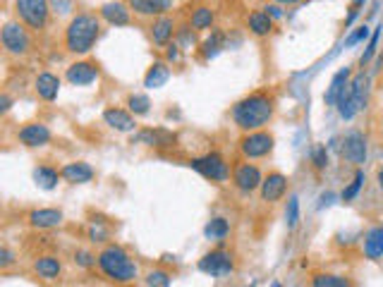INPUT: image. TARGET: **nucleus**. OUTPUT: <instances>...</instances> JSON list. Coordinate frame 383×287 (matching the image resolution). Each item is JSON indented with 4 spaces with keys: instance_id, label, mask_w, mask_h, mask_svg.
Here are the masks:
<instances>
[{
    "instance_id": "14",
    "label": "nucleus",
    "mask_w": 383,
    "mask_h": 287,
    "mask_svg": "<svg viewBox=\"0 0 383 287\" xmlns=\"http://www.w3.org/2000/svg\"><path fill=\"white\" fill-rule=\"evenodd\" d=\"M127 8L142 17H163L173 8V0H127Z\"/></svg>"
},
{
    "instance_id": "40",
    "label": "nucleus",
    "mask_w": 383,
    "mask_h": 287,
    "mask_svg": "<svg viewBox=\"0 0 383 287\" xmlns=\"http://www.w3.org/2000/svg\"><path fill=\"white\" fill-rule=\"evenodd\" d=\"M48 5H51V10L55 14H67L72 12V0H48Z\"/></svg>"
},
{
    "instance_id": "20",
    "label": "nucleus",
    "mask_w": 383,
    "mask_h": 287,
    "mask_svg": "<svg viewBox=\"0 0 383 287\" xmlns=\"http://www.w3.org/2000/svg\"><path fill=\"white\" fill-rule=\"evenodd\" d=\"M147 144V146H156V149H163V146H173L175 144V134L168 132V129H142L137 137L132 139V144Z\"/></svg>"
},
{
    "instance_id": "1",
    "label": "nucleus",
    "mask_w": 383,
    "mask_h": 287,
    "mask_svg": "<svg viewBox=\"0 0 383 287\" xmlns=\"http://www.w3.org/2000/svg\"><path fill=\"white\" fill-rule=\"evenodd\" d=\"M273 110H275L273 96L266 94V91H256V94H249L247 99L237 101L235 108H232V120L245 132H256V129L266 127L271 123Z\"/></svg>"
},
{
    "instance_id": "11",
    "label": "nucleus",
    "mask_w": 383,
    "mask_h": 287,
    "mask_svg": "<svg viewBox=\"0 0 383 287\" xmlns=\"http://www.w3.org/2000/svg\"><path fill=\"white\" fill-rule=\"evenodd\" d=\"M65 77L72 86H89L99 79V67H96V62H89V60L72 62V65L67 67Z\"/></svg>"
},
{
    "instance_id": "12",
    "label": "nucleus",
    "mask_w": 383,
    "mask_h": 287,
    "mask_svg": "<svg viewBox=\"0 0 383 287\" xmlns=\"http://www.w3.org/2000/svg\"><path fill=\"white\" fill-rule=\"evenodd\" d=\"M17 137H19V142L24 146H29V149H38V146H46L51 142V129L41 123H32V125H24Z\"/></svg>"
},
{
    "instance_id": "31",
    "label": "nucleus",
    "mask_w": 383,
    "mask_h": 287,
    "mask_svg": "<svg viewBox=\"0 0 383 287\" xmlns=\"http://www.w3.org/2000/svg\"><path fill=\"white\" fill-rule=\"evenodd\" d=\"M312 287H352L350 278L338 273H317L312 278Z\"/></svg>"
},
{
    "instance_id": "10",
    "label": "nucleus",
    "mask_w": 383,
    "mask_h": 287,
    "mask_svg": "<svg viewBox=\"0 0 383 287\" xmlns=\"http://www.w3.org/2000/svg\"><path fill=\"white\" fill-rule=\"evenodd\" d=\"M232 179H235V187L245 194H251L254 189L261 187L264 177H261V170L251 163H240L232 170Z\"/></svg>"
},
{
    "instance_id": "48",
    "label": "nucleus",
    "mask_w": 383,
    "mask_h": 287,
    "mask_svg": "<svg viewBox=\"0 0 383 287\" xmlns=\"http://www.w3.org/2000/svg\"><path fill=\"white\" fill-rule=\"evenodd\" d=\"M376 182H379V189L383 192V168H379V173H376Z\"/></svg>"
},
{
    "instance_id": "32",
    "label": "nucleus",
    "mask_w": 383,
    "mask_h": 287,
    "mask_svg": "<svg viewBox=\"0 0 383 287\" xmlns=\"http://www.w3.org/2000/svg\"><path fill=\"white\" fill-rule=\"evenodd\" d=\"M227 232H230V223H227L225 218H213V221H208L206 227H203L206 240H225Z\"/></svg>"
},
{
    "instance_id": "5",
    "label": "nucleus",
    "mask_w": 383,
    "mask_h": 287,
    "mask_svg": "<svg viewBox=\"0 0 383 287\" xmlns=\"http://www.w3.org/2000/svg\"><path fill=\"white\" fill-rule=\"evenodd\" d=\"M14 10L29 29H43L48 22L51 5H48V0H14Z\"/></svg>"
},
{
    "instance_id": "43",
    "label": "nucleus",
    "mask_w": 383,
    "mask_h": 287,
    "mask_svg": "<svg viewBox=\"0 0 383 287\" xmlns=\"http://www.w3.org/2000/svg\"><path fill=\"white\" fill-rule=\"evenodd\" d=\"M89 235H91V240H94V242H106V240H108V232L101 230V227H96V225H91Z\"/></svg>"
},
{
    "instance_id": "37",
    "label": "nucleus",
    "mask_w": 383,
    "mask_h": 287,
    "mask_svg": "<svg viewBox=\"0 0 383 287\" xmlns=\"http://www.w3.org/2000/svg\"><path fill=\"white\" fill-rule=\"evenodd\" d=\"M285 221H288V227H297L299 223V199L290 197L288 199V208H285Z\"/></svg>"
},
{
    "instance_id": "47",
    "label": "nucleus",
    "mask_w": 383,
    "mask_h": 287,
    "mask_svg": "<svg viewBox=\"0 0 383 287\" xmlns=\"http://www.w3.org/2000/svg\"><path fill=\"white\" fill-rule=\"evenodd\" d=\"M10 103H12V101H10L8 94L0 96V110H3V113H8V110H10Z\"/></svg>"
},
{
    "instance_id": "36",
    "label": "nucleus",
    "mask_w": 383,
    "mask_h": 287,
    "mask_svg": "<svg viewBox=\"0 0 383 287\" xmlns=\"http://www.w3.org/2000/svg\"><path fill=\"white\" fill-rule=\"evenodd\" d=\"M144 280H147V287H171L173 283L171 273H166V271H151Z\"/></svg>"
},
{
    "instance_id": "23",
    "label": "nucleus",
    "mask_w": 383,
    "mask_h": 287,
    "mask_svg": "<svg viewBox=\"0 0 383 287\" xmlns=\"http://www.w3.org/2000/svg\"><path fill=\"white\" fill-rule=\"evenodd\" d=\"M173 34H175V22H173L168 14H163V17H156V22H153L151 27V38L156 46H168L173 38Z\"/></svg>"
},
{
    "instance_id": "22",
    "label": "nucleus",
    "mask_w": 383,
    "mask_h": 287,
    "mask_svg": "<svg viewBox=\"0 0 383 287\" xmlns=\"http://www.w3.org/2000/svg\"><path fill=\"white\" fill-rule=\"evenodd\" d=\"M365 256L369 261H381L383 259V225L371 227L365 235Z\"/></svg>"
},
{
    "instance_id": "16",
    "label": "nucleus",
    "mask_w": 383,
    "mask_h": 287,
    "mask_svg": "<svg viewBox=\"0 0 383 287\" xmlns=\"http://www.w3.org/2000/svg\"><path fill=\"white\" fill-rule=\"evenodd\" d=\"M129 12H132V10H129L125 3H118V0H110V3L101 5V17H103L108 24H113V27H127L129 19H132L129 17Z\"/></svg>"
},
{
    "instance_id": "29",
    "label": "nucleus",
    "mask_w": 383,
    "mask_h": 287,
    "mask_svg": "<svg viewBox=\"0 0 383 287\" xmlns=\"http://www.w3.org/2000/svg\"><path fill=\"white\" fill-rule=\"evenodd\" d=\"M60 177H62V175L58 173V170L48 168V165H41V168L34 170V182H36L41 189H55L58 179H60Z\"/></svg>"
},
{
    "instance_id": "30",
    "label": "nucleus",
    "mask_w": 383,
    "mask_h": 287,
    "mask_svg": "<svg viewBox=\"0 0 383 287\" xmlns=\"http://www.w3.org/2000/svg\"><path fill=\"white\" fill-rule=\"evenodd\" d=\"M190 24H192V29H197V32H206V29H211L213 27V10L206 8V5H199V8L192 12Z\"/></svg>"
},
{
    "instance_id": "18",
    "label": "nucleus",
    "mask_w": 383,
    "mask_h": 287,
    "mask_svg": "<svg viewBox=\"0 0 383 287\" xmlns=\"http://www.w3.org/2000/svg\"><path fill=\"white\" fill-rule=\"evenodd\" d=\"M62 223V211L58 208H36L29 213V225L38 227V230H48V227H58Z\"/></svg>"
},
{
    "instance_id": "6",
    "label": "nucleus",
    "mask_w": 383,
    "mask_h": 287,
    "mask_svg": "<svg viewBox=\"0 0 383 287\" xmlns=\"http://www.w3.org/2000/svg\"><path fill=\"white\" fill-rule=\"evenodd\" d=\"M240 151L245 158H264L273 151V134L256 129V132H247L240 139Z\"/></svg>"
},
{
    "instance_id": "3",
    "label": "nucleus",
    "mask_w": 383,
    "mask_h": 287,
    "mask_svg": "<svg viewBox=\"0 0 383 287\" xmlns=\"http://www.w3.org/2000/svg\"><path fill=\"white\" fill-rule=\"evenodd\" d=\"M99 269L103 271L106 278L113 283H132L137 278V264L129 259V254L118 245H108L99 254Z\"/></svg>"
},
{
    "instance_id": "19",
    "label": "nucleus",
    "mask_w": 383,
    "mask_h": 287,
    "mask_svg": "<svg viewBox=\"0 0 383 287\" xmlns=\"http://www.w3.org/2000/svg\"><path fill=\"white\" fill-rule=\"evenodd\" d=\"M350 77H352V70L350 67H343V70H338L336 75H333V79H331V84H328V89H326V96H323V101H326V105H336L338 103V96L343 94V89L345 86H350Z\"/></svg>"
},
{
    "instance_id": "34",
    "label": "nucleus",
    "mask_w": 383,
    "mask_h": 287,
    "mask_svg": "<svg viewBox=\"0 0 383 287\" xmlns=\"http://www.w3.org/2000/svg\"><path fill=\"white\" fill-rule=\"evenodd\" d=\"M127 108L132 115H147L149 110H151V101H149V96H144V94H132L127 99Z\"/></svg>"
},
{
    "instance_id": "49",
    "label": "nucleus",
    "mask_w": 383,
    "mask_h": 287,
    "mask_svg": "<svg viewBox=\"0 0 383 287\" xmlns=\"http://www.w3.org/2000/svg\"><path fill=\"white\" fill-rule=\"evenodd\" d=\"M362 5H365V0H352V5H350V8H352V10H360Z\"/></svg>"
},
{
    "instance_id": "21",
    "label": "nucleus",
    "mask_w": 383,
    "mask_h": 287,
    "mask_svg": "<svg viewBox=\"0 0 383 287\" xmlns=\"http://www.w3.org/2000/svg\"><path fill=\"white\" fill-rule=\"evenodd\" d=\"M34 89H36L38 99L43 101H55L58 91H60V79H58L53 72H41L34 82Z\"/></svg>"
},
{
    "instance_id": "38",
    "label": "nucleus",
    "mask_w": 383,
    "mask_h": 287,
    "mask_svg": "<svg viewBox=\"0 0 383 287\" xmlns=\"http://www.w3.org/2000/svg\"><path fill=\"white\" fill-rule=\"evenodd\" d=\"M312 160H314V168L317 170H323L328 165V151H326V146H317L314 149V153H312Z\"/></svg>"
},
{
    "instance_id": "41",
    "label": "nucleus",
    "mask_w": 383,
    "mask_h": 287,
    "mask_svg": "<svg viewBox=\"0 0 383 287\" xmlns=\"http://www.w3.org/2000/svg\"><path fill=\"white\" fill-rule=\"evenodd\" d=\"M75 261L79 266H84V269H91L94 264H99V256H91L89 251H77L75 254Z\"/></svg>"
},
{
    "instance_id": "51",
    "label": "nucleus",
    "mask_w": 383,
    "mask_h": 287,
    "mask_svg": "<svg viewBox=\"0 0 383 287\" xmlns=\"http://www.w3.org/2000/svg\"><path fill=\"white\" fill-rule=\"evenodd\" d=\"M271 287H283V285H280V283H271Z\"/></svg>"
},
{
    "instance_id": "35",
    "label": "nucleus",
    "mask_w": 383,
    "mask_h": 287,
    "mask_svg": "<svg viewBox=\"0 0 383 287\" xmlns=\"http://www.w3.org/2000/svg\"><path fill=\"white\" fill-rule=\"evenodd\" d=\"M381 34H383V24H379V27H376L374 36H371L369 46H367V51H365V55L360 58V65H362V67H365V65H369V62L374 60L376 51H379V41H381Z\"/></svg>"
},
{
    "instance_id": "24",
    "label": "nucleus",
    "mask_w": 383,
    "mask_h": 287,
    "mask_svg": "<svg viewBox=\"0 0 383 287\" xmlns=\"http://www.w3.org/2000/svg\"><path fill=\"white\" fill-rule=\"evenodd\" d=\"M350 99L357 110H365L367 99H369V77H367L365 72H360V75L350 82Z\"/></svg>"
},
{
    "instance_id": "17",
    "label": "nucleus",
    "mask_w": 383,
    "mask_h": 287,
    "mask_svg": "<svg viewBox=\"0 0 383 287\" xmlns=\"http://www.w3.org/2000/svg\"><path fill=\"white\" fill-rule=\"evenodd\" d=\"M62 179L70 184H86L94 179V168H91L89 163H82V160H77V163H67L62 165L60 170Z\"/></svg>"
},
{
    "instance_id": "25",
    "label": "nucleus",
    "mask_w": 383,
    "mask_h": 287,
    "mask_svg": "<svg viewBox=\"0 0 383 287\" xmlns=\"http://www.w3.org/2000/svg\"><path fill=\"white\" fill-rule=\"evenodd\" d=\"M168 79H171V67H168V62L158 60V62H153L147 70V75H144V86H147V89H161Z\"/></svg>"
},
{
    "instance_id": "8",
    "label": "nucleus",
    "mask_w": 383,
    "mask_h": 287,
    "mask_svg": "<svg viewBox=\"0 0 383 287\" xmlns=\"http://www.w3.org/2000/svg\"><path fill=\"white\" fill-rule=\"evenodd\" d=\"M199 271L211 275V278H225V275H230L232 271H235V264H232V256L227 254V251L216 249V251H208V254L199 261Z\"/></svg>"
},
{
    "instance_id": "15",
    "label": "nucleus",
    "mask_w": 383,
    "mask_h": 287,
    "mask_svg": "<svg viewBox=\"0 0 383 287\" xmlns=\"http://www.w3.org/2000/svg\"><path fill=\"white\" fill-rule=\"evenodd\" d=\"M137 115H132L129 110L123 108H108L103 113V120L108 127H113L115 132H134L137 129Z\"/></svg>"
},
{
    "instance_id": "50",
    "label": "nucleus",
    "mask_w": 383,
    "mask_h": 287,
    "mask_svg": "<svg viewBox=\"0 0 383 287\" xmlns=\"http://www.w3.org/2000/svg\"><path fill=\"white\" fill-rule=\"evenodd\" d=\"M275 3H297V0H275Z\"/></svg>"
},
{
    "instance_id": "45",
    "label": "nucleus",
    "mask_w": 383,
    "mask_h": 287,
    "mask_svg": "<svg viewBox=\"0 0 383 287\" xmlns=\"http://www.w3.org/2000/svg\"><path fill=\"white\" fill-rule=\"evenodd\" d=\"M12 254H10V249L8 247H3V249H0V266H3V269H8L10 264H12Z\"/></svg>"
},
{
    "instance_id": "13",
    "label": "nucleus",
    "mask_w": 383,
    "mask_h": 287,
    "mask_svg": "<svg viewBox=\"0 0 383 287\" xmlns=\"http://www.w3.org/2000/svg\"><path fill=\"white\" fill-rule=\"evenodd\" d=\"M285 192H288V177L280 173H271L269 177H264V182H261V199L269 203L280 201V199L285 197Z\"/></svg>"
},
{
    "instance_id": "7",
    "label": "nucleus",
    "mask_w": 383,
    "mask_h": 287,
    "mask_svg": "<svg viewBox=\"0 0 383 287\" xmlns=\"http://www.w3.org/2000/svg\"><path fill=\"white\" fill-rule=\"evenodd\" d=\"M0 41H3V48L10 53V55H24L32 46V38H29L27 29L17 22H8L3 27V34H0Z\"/></svg>"
},
{
    "instance_id": "39",
    "label": "nucleus",
    "mask_w": 383,
    "mask_h": 287,
    "mask_svg": "<svg viewBox=\"0 0 383 287\" xmlns=\"http://www.w3.org/2000/svg\"><path fill=\"white\" fill-rule=\"evenodd\" d=\"M365 38H369V27H367V24H365V27L357 29V32H352L350 36L345 38V46H347V48H350V46H357V43H362Z\"/></svg>"
},
{
    "instance_id": "27",
    "label": "nucleus",
    "mask_w": 383,
    "mask_h": 287,
    "mask_svg": "<svg viewBox=\"0 0 383 287\" xmlns=\"http://www.w3.org/2000/svg\"><path fill=\"white\" fill-rule=\"evenodd\" d=\"M247 22H249V32L254 34V36H269V34L273 32V19H271L264 10L251 12Z\"/></svg>"
},
{
    "instance_id": "2",
    "label": "nucleus",
    "mask_w": 383,
    "mask_h": 287,
    "mask_svg": "<svg viewBox=\"0 0 383 287\" xmlns=\"http://www.w3.org/2000/svg\"><path fill=\"white\" fill-rule=\"evenodd\" d=\"M101 34V22L96 14L79 12L77 17L70 19L65 29V48L75 55H84L94 48V43L99 41Z\"/></svg>"
},
{
    "instance_id": "9",
    "label": "nucleus",
    "mask_w": 383,
    "mask_h": 287,
    "mask_svg": "<svg viewBox=\"0 0 383 287\" xmlns=\"http://www.w3.org/2000/svg\"><path fill=\"white\" fill-rule=\"evenodd\" d=\"M341 155L347 160V163L362 165L367 160V137L360 129H350V132L343 137L341 144Z\"/></svg>"
},
{
    "instance_id": "4",
    "label": "nucleus",
    "mask_w": 383,
    "mask_h": 287,
    "mask_svg": "<svg viewBox=\"0 0 383 287\" xmlns=\"http://www.w3.org/2000/svg\"><path fill=\"white\" fill-rule=\"evenodd\" d=\"M190 165L192 170H197L201 177L211 179V182H227V177H230V168H227L225 158L221 153H216V151H211L206 155H199V158H192Z\"/></svg>"
},
{
    "instance_id": "33",
    "label": "nucleus",
    "mask_w": 383,
    "mask_h": 287,
    "mask_svg": "<svg viewBox=\"0 0 383 287\" xmlns=\"http://www.w3.org/2000/svg\"><path fill=\"white\" fill-rule=\"evenodd\" d=\"M365 182H367V175H365V170H357L355 173V177H352V182L347 184L345 189H343V194H341V199L343 201H355L357 199V194L362 192V187H365Z\"/></svg>"
},
{
    "instance_id": "28",
    "label": "nucleus",
    "mask_w": 383,
    "mask_h": 287,
    "mask_svg": "<svg viewBox=\"0 0 383 287\" xmlns=\"http://www.w3.org/2000/svg\"><path fill=\"white\" fill-rule=\"evenodd\" d=\"M225 48V34L223 32H211V36L206 38V41L201 43V55H203V60H211V58H216L218 53Z\"/></svg>"
},
{
    "instance_id": "26",
    "label": "nucleus",
    "mask_w": 383,
    "mask_h": 287,
    "mask_svg": "<svg viewBox=\"0 0 383 287\" xmlns=\"http://www.w3.org/2000/svg\"><path fill=\"white\" fill-rule=\"evenodd\" d=\"M34 271L38 273V278L55 280L58 275H60L62 266H60V261H58L55 256H38V259L34 261Z\"/></svg>"
},
{
    "instance_id": "44",
    "label": "nucleus",
    "mask_w": 383,
    "mask_h": 287,
    "mask_svg": "<svg viewBox=\"0 0 383 287\" xmlns=\"http://www.w3.org/2000/svg\"><path fill=\"white\" fill-rule=\"evenodd\" d=\"M264 12L269 14L271 19H280V17H283V10H280L278 5H266Z\"/></svg>"
},
{
    "instance_id": "42",
    "label": "nucleus",
    "mask_w": 383,
    "mask_h": 287,
    "mask_svg": "<svg viewBox=\"0 0 383 287\" xmlns=\"http://www.w3.org/2000/svg\"><path fill=\"white\" fill-rule=\"evenodd\" d=\"M180 58H182L180 43H168V46H166V60L168 62H177Z\"/></svg>"
},
{
    "instance_id": "46",
    "label": "nucleus",
    "mask_w": 383,
    "mask_h": 287,
    "mask_svg": "<svg viewBox=\"0 0 383 287\" xmlns=\"http://www.w3.org/2000/svg\"><path fill=\"white\" fill-rule=\"evenodd\" d=\"M190 29H192V27H182V29H180V41H182V46H190V43H194V34H190Z\"/></svg>"
}]
</instances>
